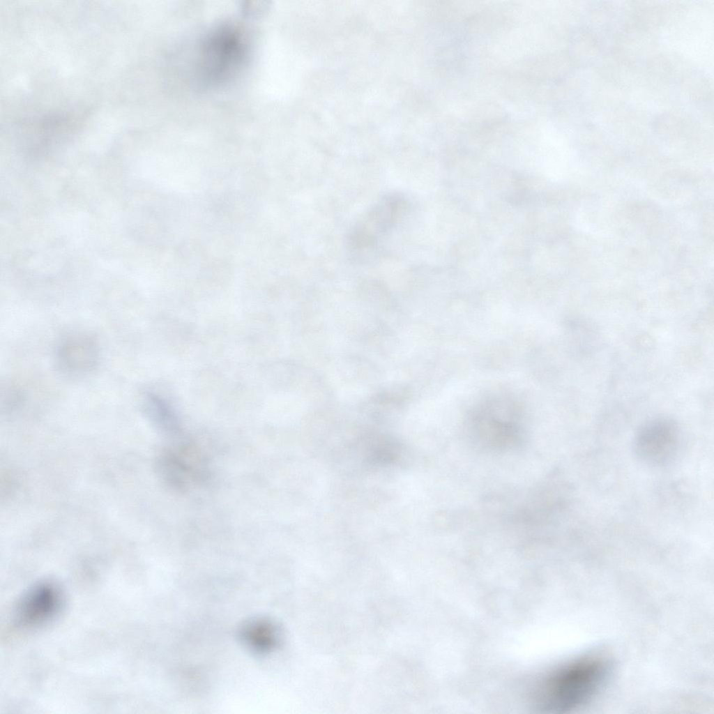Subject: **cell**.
Segmentation results:
<instances>
[{
	"mask_svg": "<svg viewBox=\"0 0 714 714\" xmlns=\"http://www.w3.org/2000/svg\"><path fill=\"white\" fill-rule=\"evenodd\" d=\"M680 446V432L669 418H655L637 432L633 450L637 458L651 466H663L672 460Z\"/></svg>",
	"mask_w": 714,
	"mask_h": 714,
	"instance_id": "2",
	"label": "cell"
},
{
	"mask_svg": "<svg viewBox=\"0 0 714 714\" xmlns=\"http://www.w3.org/2000/svg\"><path fill=\"white\" fill-rule=\"evenodd\" d=\"M62 605V595L52 582L34 585L22 597L16 611L17 623L25 628L43 625L54 619Z\"/></svg>",
	"mask_w": 714,
	"mask_h": 714,
	"instance_id": "3",
	"label": "cell"
},
{
	"mask_svg": "<svg viewBox=\"0 0 714 714\" xmlns=\"http://www.w3.org/2000/svg\"><path fill=\"white\" fill-rule=\"evenodd\" d=\"M610 672L607 660L588 654L567 662L550 672L536 693L538 706L552 713H564L586 705L606 683Z\"/></svg>",
	"mask_w": 714,
	"mask_h": 714,
	"instance_id": "1",
	"label": "cell"
},
{
	"mask_svg": "<svg viewBox=\"0 0 714 714\" xmlns=\"http://www.w3.org/2000/svg\"><path fill=\"white\" fill-rule=\"evenodd\" d=\"M59 363L68 372L80 373L92 368L97 358L94 343L86 338L66 341L58 352Z\"/></svg>",
	"mask_w": 714,
	"mask_h": 714,
	"instance_id": "6",
	"label": "cell"
},
{
	"mask_svg": "<svg viewBox=\"0 0 714 714\" xmlns=\"http://www.w3.org/2000/svg\"><path fill=\"white\" fill-rule=\"evenodd\" d=\"M223 27L207 42L204 63L214 77H222L241 61L244 43L238 31Z\"/></svg>",
	"mask_w": 714,
	"mask_h": 714,
	"instance_id": "4",
	"label": "cell"
},
{
	"mask_svg": "<svg viewBox=\"0 0 714 714\" xmlns=\"http://www.w3.org/2000/svg\"><path fill=\"white\" fill-rule=\"evenodd\" d=\"M240 636L250 650L264 654L272 652L278 646L281 634L273 621L259 618L247 622L243 626Z\"/></svg>",
	"mask_w": 714,
	"mask_h": 714,
	"instance_id": "5",
	"label": "cell"
}]
</instances>
